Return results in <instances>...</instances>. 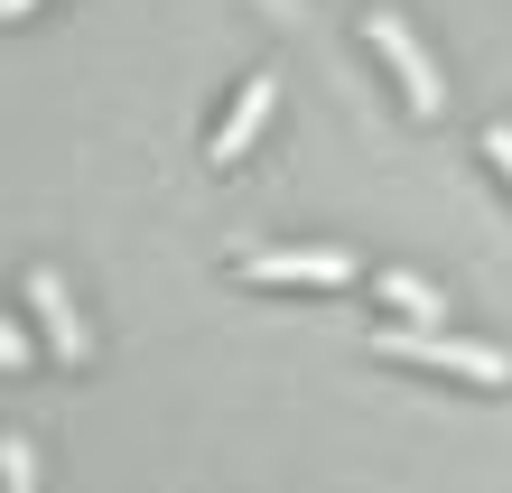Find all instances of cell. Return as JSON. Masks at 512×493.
Masks as SVG:
<instances>
[{
  "label": "cell",
  "mask_w": 512,
  "mask_h": 493,
  "mask_svg": "<svg viewBox=\"0 0 512 493\" xmlns=\"http://www.w3.org/2000/svg\"><path fill=\"white\" fill-rule=\"evenodd\" d=\"M270 103H280V84H270V75H252V84H243V103L224 112V131H215V149H205V159H215V168H233V159L252 149V131L270 121Z\"/></svg>",
  "instance_id": "obj_5"
},
{
  "label": "cell",
  "mask_w": 512,
  "mask_h": 493,
  "mask_svg": "<svg viewBox=\"0 0 512 493\" xmlns=\"http://www.w3.org/2000/svg\"><path fill=\"white\" fill-rule=\"evenodd\" d=\"M0 475H10V493H28V484H38V466H28V447H19V438L0 447Z\"/></svg>",
  "instance_id": "obj_7"
},
{
  "label": "cell",
  "mask_w": 512,
  "mask_h": 493,
  "mask_svg": "<svg viewBox=\"0 0 512 493\" xmlns=\"http://www.w3.org/2000/svg\"><path fill=\"white\" fill-rule=\"evenodd\" d=\"M485 159H494V168L512 177V121H494V131H485Z\"/></svg>",
  "instance_id": "obj_8"
},
{
  "label": "cell",
  "mask_w": 512,
  "mask_h": 493,
  "mask_svg": "<svg viewBox=\"0 0 512 493\" xmlns=\"http://www.w3.org/2000/svg\"><path fill=\"white\" fill-rule=\"evenodd\" d=\"M28 10H38V0H0V19H28Z\"/></svg>",
  "instance_id": "obj_10"
},
{
  "label": "cell",
  "mask_w": 512,
  "mask_h": 493,
  "mask_svg": "<svg viewBox=\"0 0 512 493\" xmlns=\"http://www.w3.org/2000/svg\"><path fill=\"white\" fill-rule=\"evenodd\" d=\"M28 307H38L47 345L66 354V363H84V326H75V298H66V280H56V270H28Z\"/></svg>",
  "instance_id": "obj_4"
},
{
  "label": "cell",
  "mask_w": 512,
  "mask_h": 493,
  "mask_svg": "<svg viewBox=\"0 0 512 493\" xmlns=\"http://www.w3.org/2000/svg\"><path fill=\"white\" fill-rule=\"evenodd\" d=\"M243 270L252 280H317V289H336V280H354V252H336V242H317V252H252Z\"/></svg>",
  "instance_id": "obj_3"
},
{
  "label": "cell",
  "mask_w": 512,
  "mask_h": 493,
  "mask_svg": "<svg viewBox=\"0 0 512 493\" xmlns=\"http://www.w3.org/2000/svg\"><path fill=\"white\" fill-rule=\"evenodd\" d=\"M364 38L382 47V66H391V75H401V94H410V112H419V121H429V112L447 103V84H438V66H429V56H419V38H410V28H401V19H391V10H373V19H364Z\"/></svg>",
  "instance_id": "obj_2"
},
{
  "label": "cell",
  "mask_w": 512,
  "mask_h": 493,
  "mask_svg": "<svg viewBox=\"0 0 512 493\" xmlns=\"http://www.w3.org/2000/svg\"><path fill=\"white\" fill-rule=\"evenodd\" d=\"M373 354H391V363H438V373H466L475 391H503V382H512V363H503L494 345H457V335L410 326V317H391V326L373 335Z\"/></svg>",
  "instance_id": "obj_1"
},
{
  "label": "cell",
  "mask_w": 512,
  "mask_h": 493,
  "mask_svg": "<svg viewBox=\"0 0 512 493\" xmlns=\"http://www.w3.org/2000/svg\"><path fill=\"white\" fill-rule=\"evenodd\" d=\"M382 298H391V317H410V326H438V317H447V298H438L429 280H410V270H391Z\"/></svg>",
  "instance_id": "obj_6"
},
{
  "label": "cell",
  "mask_w": 512,
  "mask_h": 493,
  "mask_svg": "<svg viewBox=\"0 0 512 493\" xmlns=\"http://www.w3.org/2000/svg\"><path fill=\"white\" fill-rule=\"evenodd\" d=\"M19 363H28V345H19V326L0 317V373H19Z\"/></svg>",
  "instance_id": "obj_9"
}]
</instances>
